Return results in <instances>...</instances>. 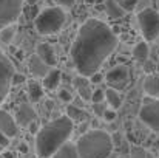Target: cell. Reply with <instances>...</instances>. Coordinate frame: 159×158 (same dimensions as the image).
I'll list each match as a JSON object with an SVG mask.
<instances>
[{"instance_id": "obj_1", "label": "cell", "mask_w": 159, "mask_h": 158, "mask_svg": "<svg viewBox=\"0 0 159 158\" xmlns=\"http://www.w3.org/2000/svg\"><path fill=\"white\" fill-rule=\"evenodd\" d=\"M117 36L99 19L85 20L71 45V60L80 76L90 78L101 70L117 48Z\"/></svg>"}, {"instance_id": "obj_2", "label": "cell", "mask_w": 159, "mask_h": 158, "mask_svg": "<svg viewBox=\"0 0 159 158\" xmlns=\"http://www.w3.org/2000/svg\"><path fill=\"white\" fill-rule=\"evenodd\" d=\"M74 129V122L68 116H59L45 124L36 135V154L40 158H51L68 143Z\"/></svg>"}, {"instance_id": "obj_3", "label": "cell", "mask_w": 159, "mask_h": 158, "mask_svg": "<svg viewBox=\"0 0 159 158\" xmlns=\"http://www.w3.org/2000/svg\"><path fill=\"white\" fill-rule=\"evenodd\" d=\"M76 149L79 158H110L113 152V140L105 130L93 129L77 140Z\"/></svg>"}, {"instance_id": "obj_4", "label": "cell", "mask_w": 159, "mask_h": 158, "mask_svg": "<svg viewBox=\"0 0 159 158\" xmlns=\"http://www.w3.org/2000/svg\"><path fill=\"white\" fill-rule=\"evenodd\" d=\"M65 20H66L65 11L59 6H51L37 14V17L34 20V26L39 34L50 36V34H56L62 30V26L65 25Z\"/></svg>"}, {"instance_id": "obj_5", "label": "cell", "mask_w": 159, "mask_h": 158, "mask_svg": "<svg viewBox=\"0 0 159 158\" xmlns=\"http://www.w3.org/2000/svg\"><path fill=\"white\" fill-rule=\"evenodd\" d=\"M138 23L145 42H153L159 37V11L144 8L138 12Z\"/></svg>"}, {"instance_id": "obj_6", "label": "cell", "mask_w": 159, "mask_h": 158, "mask_svg": "<svg viewBox=\"0 0 159 158\" xmlns=\"http://www.w3.org/2000/svg\"><path fill=\"white\" fill-rule=\"evenodd\" d=\"M14 74H16V70H14L12 62L0 50V105L5 103V99L9 95Z\"/></svg>"}, {"instance_id": "obj_7", "label": "cell", "mask_w": 159, "mask_h": 158, "mask_svg": "<svg viewBox=\"0 0 159 158\" xmlns=\"http://www.w3.org/2000/svg\"><path fill=\"white\" fill-rule=\"evenodd\" d=\"M23 3L25 0H0V31L17 22L22 14Z\"/></svg>"}, {"instance_id": "obj_8", "label": "cell", "mask_w": 159, "mask_h": 158, "mask_svg": "<svg viewBox=\"0 0 159 158\" xmlns=\"http://www.w3.org/2000/svg\"><path fill=\"white\" fill-rule=\"evenodd\" d=\"M139 119L152 130L159 132V99L147 98L139 110Z\"/></svg>"}, {"instance_id": "obj_9", "label": "cell", "mask_w": 159, "mask_h": 158, "mask_svg": "<svg viewBox=\"0 0 159 158\" xmlns=\"http://www.w3.org/2000/svg\"><path fill=\"white\" fill-rule=\"evenodd\" d=\"M128 78H130V73H128V67L125 65H116L105 74L107 84L110 85V89H114V90L122 89L128 82Z\"/></svg>"}, {"instance_id": "obj_10", "label": "cell", "mask_w": 159, "mask_h": 158, "mask_svg": "<svg viewBox=\"0 0 159 158\" xmlns=\"http://www.w3.org/2000/svg\"><path fill=\"white\" fill-rule=\"evenodd\" d=\"M37 119V113L34 110V107L31 104H20L17 107V112H16V122L17 126H22V127H30V124L36 122Z\"/></svg>"}, {"instance_id": "obj_11", "label": "cell", "mask_w": 159, "mask_h": 158, "mask_svg": "<svg viewBox=\"0 0 159 158\" xmlns=\"http://www.w3.org/2000/svg\"><path fill=\"white\" fill-rule=\"evenodd\" d=\"M28 70H30L31 76L39 81V79H43V78L50 73L51 67H48L37 54H33V56L28 59Z\"/></svg>"}, {"instance_id": "obj_12", "label": "cell", "mask_w": 159, "mask_h": 158, "mask_svg": "<svg viewBox=\"0 0 159 158\" xmlns=\"http://www.w3.org/2000/svg\"><path fill=\"white\" fill-rule=\"evenodd\" d=\"M0 132L6 135L8 138H12L19 132V126L16 122V118L8 113L6 110H0Z\"/></svg>"}, {"instance_id": "obj_13", "label": "cell", "mask_w": 159, "mask_h": 158, "mask_svg": "<svg viewBox=\"0 0 159 158\" xmlns=\"http://www.w3.org/2000/svg\"><path fill=\"white\" fill-rule=\"evenodd\" d=\"M36 54H37L48 67H51V68L56 67V64H57V56H56L54 48L50 45V44H47V42L39 44V45H37V51H36Z\"/></svg>"}, {"instance_id": "obj_14", "label": "cell", "mask_w": 159, "mask_h": 158, "mask_svg": "<svg viewBox=\"0 0 159 158\" xmlns=\"http://www.w3.org/2000/svg\"><path fill=\"white\" fill-rule=\"evenodd\" d=\"M144 92L147 96L159 99V73H152L144 79Z\"/></svg>"}, {"instance_id": "obj_15", "label": "cell", "mask_w": 159, "mask_h": 158, "mask_svg": "<svg viewBox=\"0 0 159 158\" xmlns=\"http://www.w3.org/2000/svg\"><path fill=\"white\" fill-rule=\"evenodd\" d=\"M28 95H30V99L33 103H39L45 95V89H43L42 82H39L37 79L28 81Z\"/></svg>"}, {"instance_id": "obj_16", "label": "cell", "mask_w": 159, "mask_h": 158, "mask_svg": "<svg viewBox=\"0 0 159 158\" xmlns=\"http://www.w3.org/2000/svg\"><path fill=\"white\" fill-rule=\"evenodd\" d=\"M59 84H60V70H57V68H51L50 73L42 79V85H43L45 90L53 92L59 87Z\"/></svg>"}, {"instance_id": "obj_17", "label": "cell", "mask_w": 159, "mask_h": 158, "mask_svg": "<svg viewBox=\"0 0 159 158\" xmlns=\"http://www.w3.org/2000/svg\"><path fill=\"white\" fill-rule=\"evenodd\" d=\"M51 158H79L77 149H76V144L68 141V143L63 144V146H62V147H60Z\"/></svg>"}, {"instance_id": "obj_18", "label": "cell", "mask_w": 159, "mask_h": 158, "mask_svg": "<svg viewBox=\"0 0 159 158\" xmlns=\"http://www.w3.org/2000/svg\"><path fill=\"white\" fill-rule=\"evenodd\" d=\"M105 103L108 104L110 108L117 110V108L122 105V98H120L119 92L114 90V89H110V87H108V89L105 90Z\"/></svg>"}, {"instance_id": "obj_19", "label": "cell", "mask_w": 159, "mask_h": 158, "mask_svg": "<svg viewBox=\"0 0 159 158\" xmlns=\"http://www.w3.org/2000/svg\"><path fill=\"white\" fill-rule=\"evenodd\" d=\"M105 11L110 19H120L125 14V11L120 8V5L116 0H105Z\"/></svg>"}, {"instance_id": "obj_20", "label": "cell", "mask_w": 159, "mask_h": 158, "mask_svg": "<svg viewBox=\"0 0 159 158\" xmlns=\"http://www.w3.org/2000/svg\"><path fill=\"white\" fill-rule=\"evenodd\" d=\"M148 54H150V48L147 42H138L133 48V56L134 59H138L139 62H147L148 60Z\"/></svg>"}, {"instance_id": "obj_21", "label": "cell", "mask_w": 159, "mask_h": 158, "mask_svg": "<svg viewBox=\"0 0 159 158\" xmlns=\"http://www.w3.org/2000/svg\"><path fill=\"white\" fill-rule=\"evenodd\" d=\"M17 33V26L16 25H8L0 31V42L2 44H11L14 36Z\"/></svg>"}, {"instance_id": "obj_22", "label": "cell", "mask_w": 159, "mask_h": 158, "mask_svg": "<svg viewBox=\"0 0 159 158\" xmlns=\"http://www.w3.org/2000/svg\"><path fill=\"white\" fill-rule=\"evenodd\" d=\"M66 116L74 122V121H79L84 118V110L79 107V105H68V110H66Z\"/></svg>"}, {"instance_id": "obj_23", "label": "cell", "mask_w": 159, "mask_h": 158, "mask_svg": "<svg viewBox=\"0 0 159 158\" xmlns=\"http://www.w3.org/2000/svg\"><path fill=\"white\" fill-rule=\"evenodd\" d=\"M93 93H94V90L91 89V85H87V87L77 89V95H79V98H82L84 101H91Z\"/></svg>"}, {"instance_id": "obj_24", "label": "cell", "mask_w": 159, "mask_h": 158, "mask_svg": "<svg viewBox=\"0 0 159 158\" xmlns=\"http://www.w3.org/2000/svg\"><path fill=\"white\" fill-rule=\"evenodd\" d=\"M119 5H120V8L127 12V11H133L136 6H138V0H116Z\"/></svg>"}, {"instance_id": "obj_25", "label": "cell", "mask_w": 159, "mask_h": 158, "mask_svg": "<svg viewBox=\"0 0 159 158\" xmlns=\"http://www.w3.org/2000/svg\"><path fill=\"white\" fill-rule=\"evenodd\" d=\"M73 84H74V87H76V90H77V89H82V87L90 85L91 82H90V78H85V76H80V74H79V76L74 78Z\"/></svg>"}, {"instance_id": "obj_26", "label": "cell", "mask_w": 159, "mask_h": 158, "mask_svg": "<svg viewBox=\"0 0 159 158\" xmlns=\"http://www.w3.org/2000/svg\"><path fill=\"white\" fill-rule=\"evenodd\" d=\"M91 103H93V104L105 103V90H102V89H98V90H94V93H93V98H91Z\"/></svg>"}, {"instance_id": "obj_27", "label": "cell", "mask_w": 159, "mask_h": 158, "mask_svg": "<svg viewBox=\"0 0 159 158\" xmlns=\"http://www.w3.org/2000/svg\"><path fill=\"white\" fill-rule=\"evenodd\" d=\"M107 103H99V104H93V112H94V115L96 116H99V118H104V115H105L107 112Z\"/></svg>"}, {"instance_id": "obj_28", "label": "cell", "mask_w": 159, "mask_h": 158, "mask_svg": "<svg viewBox=\"0 0 159 158\" xmlns=\"http://www.w3.org/2000/svg\"><path fill=\"white\" fill-rule=\"evenodd\" d=\"M57 96H59V99H60L62 103H66V104H70V103L73 101V95H71V93H70V90H66V89L59 90Z\"/></svg>"}, {"instance_id": "obj_29", "label": "cell", "mask_w": 159, "mask_h": 158, "mask_svg": "<svg viewBox=\"0 0 159 158\" xmlns=\"http://www.w3.org/2000/svg\"><path fill=\"white\" fill-rule=\"evenodd\" d=\"M130 158H148V155L145 154L142 147H133L130 152Z\"/></svg>"}, {"instance_id": "obj_30", "label": "cell", "mask_w": 159, "mask_h": 158, "mask_svg": "<svg viewBox=\"0 0 159 158\" xmlns=\"http://www.w3.org/2000/svg\"><path fill=\"white\" fill-rule=\"evenodd\" d=\"M105 81V74H102V73H94L93 76H90V82L91 84H101V82H104Z\"/></svg>"}, {"instance_id": "obj_31", "label": "cell", "mask_w": 159, "mask_h": 158, "mask_svg": "<svg viewBox=\"0 0 159 158\" xmlns=\"http://www.w3.org/2000/svg\"><path fill=\"white\" fill-rule=\"evenodd\" d=\"M116 116H117L116 110H113V108H107L105 115H104V119H105L107 122H113V121L116 119Z\"/></svg>"}, {"instance_id": "obj_32", "label": "cell", "mask_w": 159, "mask_h": 158, "mask_svg": "<svg viewBox=\"0 0 159 158\" xmlns=\"http://www.w3.org/2000/svg\"><path fill=\"white\" fill-rule=\"evenodd\" d=\"M56 3H57V6L59 8H71L73 5H74V0H54Z\"/></svg>"}, {"instance_id": "obj_33", "label": "cell", "mask_w": 159, "mask_h": 158, "mask_svg": "<svg viewBox=\"0 0 159 158\" xmlns=\"http://www.w3.org/2000/svg\"><path fill=\"white\" fill-rule=\"evenodd\" d=\"M0 146H2L3 149L9 146V138H8L6 135H3L2 132H0Z\"/></svg>"}, {"instance_id": "obj_34", "label": "cell", "mask_w": 159, "mask_h": 158, "mask_svg": "<svg viewBox=\"0 0 159 158\" xmlns=\"http://www.w3.org/2000/svg\"><path fill=\"white\" fill-rule=\"evenodd\" d=\"M39 122H33V124H30V132L33 133V135H37L39 133Z\"/></svg>"}, {"instance_id": "obj_35", "label": "cell", "mask_w": 159, "mask_h": 158, "mask_svg": "<svg viewBox=\"0 0 159 158\" xmlns=\"http://www.w3.org/2000/svg\"><path fill=\"white\" fill-rule=\"evenodd\" d=\"M23 81H25V78L16 73V74H14V79H12V85H17L19 82H23Z\"/></svg>"}, {"instance_id": "obj_36", "label": "cell", "mask_w": 159, "mask_h": 158, "mask_svg": "<svg viewBox=\"0 0 159 158\" xmlns=\"http://www.w3.org/2000/svg\"><path fill=\"white\" fill-rule=\"evenodd\" d=\"M20 151H22V152H28V147H26V144H20Z\"/></svg>"}, {"instance_id": "obj_37", "label": "cell", "mask_w": 159, "mask_h": 158, "mask_svg": "<svg viewBox=\"0 0 159 158\" xmlns=\"http://www.w3.org/2000/svg\"><path fill=\"white\" fill-rule=\"evenodd\" d=\"M47 107H48V108H50V110H51V108H53V107H54L53 101H47Z\"/></svg>"}, {"instance_id": "obj_38", "label": "cell", "mask_w": 159, "mask_h": 158, "mask_svg": "<svg viewBox=\"0 0 159 158\" xmlns=\"http://www.w3.org/2000/svg\"><path fill=\"white\" fill-rule=\"evenodd\" d=\"M94 2H96V0H85L87 5H94Z\"/></svg>"}, {"instance_id": "obj_39", "label": "cell", "mask_w": 159, "mask_h": 158, "mask_svg": "<svg viewBox=\"0 0 159 158\" xmlns=\"http://www.w3.org/2000/svg\"><path fill=\"white\" fill-rule=\"evenodd\" d=\"M26 2H28V3H31V5H33V3H34V2H36V0H26Z\"/></svg>"}, {"instance_id": "obj_40", "label": "cell", "mask_w": 159, "mask_h": 158, "mask_svg": "<svg viewBox=\"0 0 159 158\" xmlns=\"http://www.w3.org/2000/svg\"><path fill=\"white\" fill-rule=\"evenodd\" d=\"M2 152H3V147H2V146H0V154H2Z\"/></svg>"}, {"instance_id": "obj_41", "label": "cell", "mask_w": 159, "mask_h": 158, "mask_svg": "<svg viewBox=\"0 0 159 158\" xmlns=\"http://www.w3.org/2000/svg\"><path fill=\"white\" fill-rule=\"evenodd\" d=\"M110 158H111V157H110Z\"/></svg>"}]
</instances>
